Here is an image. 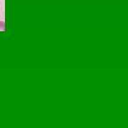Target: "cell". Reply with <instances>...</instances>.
I'll return each instance as SVG.
<instances>
[{
	"label": "cell",
	"mask_w": 128,
	"mask_h": 128,
	"mask_svg": "<svg viewBox=\"0 0 128 128\" xmlns=\"http://www.w3.org/2000/svg\"><path fill=\"white\" fill-rule=\"evenodd\" d=\"M0 31H4V23L0 22Z\"/></svg>",
	"instance_id": "6da1fadb"
}]
</instances>
